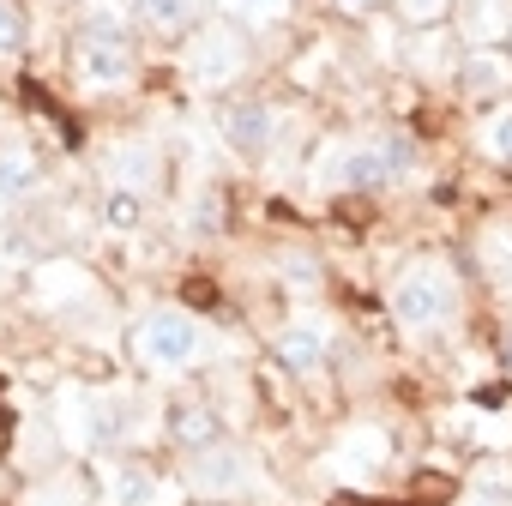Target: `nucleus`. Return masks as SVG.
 <instances>
[{
	"label": "nucleus",
	"mask_w": 512,
	"mask_h": 506,
	"mask_svg": "<svg viewBox=\"0 0 512 506\" xmlns=\"http://www.w3.org/2000/svg\"><path fill=\"white\" fill-rule=\"evenodd\" d=\"M133 67H139V55H133V37H127V25H121L115 13H91V19L73 31V73H79L85 85L115 91V85L133 79Z\"/></svg>",
	"instance_id": "1"
},
{
	"label": "nucleus",
	"mask_w": 512,
	"mask_h": 506,
	"mask_svg": "<svg viewBox=\"0 0 512 506\" xmlns=\"http://www.w3.org/2000/svg\"><path fill=\"white\" fill-rule=\"evenodd\" d=\"M410 157H416L410 139H398V133H362V139L332 145L320 181H332V187H386V181H398L410 169Z\"/></svg>",
	"instance_id": "2"
},
{
	"label": "nucleus",
	"mask_w": 512,
	"mask_h": 506,
	"mask_svg": "<svg viewBox=\"0 0 512 506\" xmlns=\"http://www.w3.org/2000/svg\"><path fill=\"white\" fill-rule=\"evenodd\" d=\"M452 314H458V278L446 266L422 260V266L398 272V284H392V320L404 332H416V338L440 332V326H452Z\"/></svg>",
	"instance_id": "3"
},
{
	"label": "nucleus",
	"mask_w": 512,
	"mask_h": 506,
	"mask_svg": "<svg viewBox=\"0 0 512 506\" xmlns=\"http://www.w3.org/2000/svg\"><path fill=\"white\" fill-rule=\"evenodd\" d=\"M133 350L145 368L157 374H187L205 362V326L187 314V308H151L139 326H133Z\"/></svg>",
	"instance_id": "4"
},
{
	"label": "nucleus",
	"mask_w": 512,
	"mask_h": 506,
	"mask_svg": "<svg viewBox=\"0 0 512 506\" xmlns=\"http://www.w3.org/2000/svg\"><path fill=\"white\" fill-rule=\"evenodd\" d=\"M187 67H193L199 85H229V79L247 67L241 31H235V25H205V31L193 37V49H187Z\"/></svg>",
	"instance_id": "5"
},
{
	"label": "nucleus",
	"mask_w": 512,
	"mask_h": 506,
	"mask_svg": "<svg viewBox=\"0 0 512 506\" xmlns=\"http://www.w3.org/2000/svg\"><path fill=\"white\" fill-rule=\"evenodd\" d=\"M217 133H223V145H235L241 157H260V151H272V139H278V109H272V103H223V109H217Z\"/></svg>",
	"instance_id": "6"
},
{
	"label": "nucleus",
	"mask_w": 512,
	"mask_h": 506,
	"mask_svg": "<svg viewBox=\"0 0 512 506\" xmlns=\"http://www.w3.org/2000/svg\"><path fill=\"white\" fill-rule=\"evenodd\" d=\"M187 482L199 494H241L247 488V458L229 440H211V446L187 452Z\"/></svg>",
	"instance_id": "7"
},
{
	"label": "nucleus",
	"mask_w": 512,
	"mask_h": 506,
	"mask_svg": "<svg viewBox=\"0 0 512 506\" xmlns=\"http://www.w3.org/2000/svg\"><path fill=\"white\" fill-rule=\"evenodd\" d=\"M272 356L290 368V374H320L326 356H332V332L320 320H290L278 338H272Z\"/></svg>",
	"instance_id": "8"
},
{
	"label": "nucleus",
	"mask_w": 512,
	"mask_h": 506,
	"mask_svg": "<svg viewBox=\"0 0 512 506\" xmlns=\"http://www.w3.org/2000/svg\"><path fill=\"white\" fill-rule=\"evenodd\" d=\"M386 464H392V440H386V428H350V434L338 440V470H344V476L374 482Z\"/></svg>",
	"instance_id": "9"
},
{
	"label": "nucleus",
	"mask_w": 512,
	"mask_h": 506,
	"mask_svg": "<svg viewBox=\"0 0 512 506\" xmlns=\"http://www.w3.org/2000/svg\"><path fill=\"white\" fill-rule=\"evenodd\" d=\"M169 440L181 446V452H199V446H211V440H223V422H217V410L211 404H199V398H181V404H169Z\"/></svg>",
	"instance_id": "10"
},
{
	"label": "nucleus",
	"mask_w": 512,
	"mask_h": 506,
	"mask_svg": "<svg viewBox=\"0 0 512 506\" xmlns=\"http://www.w3.org/2000/svg\"><path fill=\"white\" fill-rule=\"evenodd\" d=\"M109 506H163L157 470H145L139 458H115L109 464Z\"/></svg>",
	"instance_id": "11"
},
{
	"label": "nucleus",
	"mask_w": 512,
	"mask_h": 506,
	"mask_svg": "<svg viewBox=\"0 0 512 506\" xmlns=\"http://www.w3.org/2000/svg\"><path fill=\"white\" fill-rule=\"evenodd\" d=\"M37 181H43V163H37L31 151H0V205L31 199Z\"/></svg>",
	"instance_id": "12"
},
{
	"label": "nucleus",
	"mask_w": 512,
	"mask_h": 506,
	"mask_svg": "<svg viewBox=\"0 0 512 506\" xmlns=\"http://www.w3.org/2000/svg\"><path fill=\"white\" fill-rule=\"evenodd\" d=\"M464 37L470 43H494L506 25H512V7H506V0H464Z\"/></svg>",
	"instance_id": "13"
},
{
	"label": "nucleus",
	"mask_w": 512,
	"mask_h": 506,
	"mask_svg": "<svg viewBox=\"0 0 512 506\" xmlns=\"http://www.w3.org/2000/svg\"><path fill=\"white\" fill-rule=\"evenodd\" d=\"M464 91L470 97H488V91H500L506 79H512V61L506 55H488V49H476V55H464Z\"/></svg>",
	"instance_id": "14"
},
{
	"label": "nucleus",
	"mask_w": 512,
	"mask_h": 506,
	"mask_svg": "<svg viewBox=\"0 0 512 506\" xmlns=\"http://www.w3.org/2000/svg\"><path fill=\"white\" fill-rule=\"evenodd\" d=\"M157 181V151L151 145H115V187H133V193H145Z\"/></svg>",
	"instance_id": "15"
},
{
	"label": "nucleus",
	"mask_w": 512,
	"mask_h": 506,
	"mask_svg": "<svg viewBox=\"0 0 512 506\" xmlns=\"http://www.w3.org/2000/svg\"><path fill=\"white\" fill-rule=\"evenodd\" d=\"M103 223H109V229H139V223H145V193L109 187V193H103Z\"/></svg>",
	"instance_id": "16"
},
{
	"label": "nucleus",
	"mask_w": 512,
	"mask_h": 506,
	"mask_svg": "<svg viewBox=\"0 0 512 506\" xmlns=\"http://www.w3.org/2000/svg\"><path fill=\"white\" fill-rule=\"evenodd\" d=\"M133 7L151 31H187V19H193V0H133Z\"/></svg>",
	"instance_id": "17"
},
{
	"label": "nucleus",
	"mask_w": 512,
	"mask_h": 506,
	"mask_svg": "<svg viewBox=\"0 0 512 506\" xmlns=\"http://www.w3.org/2000/svg\"><path fill=\"white\" fill-rule=\"evenodd\" d=\"M482 151L494 163H512V103H500L488 121H482Z\"/></svg>",
	"instance_id": "18"
},
{
	"label": "nucleus",
	"mask_w": 512,
	"mask_h": 506,
	"mask_svg": "<svg viewBox=\"0 0 512 506\" xmlns=\"http://www.w3.org/2000/svg\"><path fill=\"white\" fill-rule=\"evenodd\" d=\"M31 43V19H25V7L19 0H0V55H19Z\"/></svg>",
	"instance_id": "19"
},
{
	"label": "nucleus",
	"mask_w": 512,
	"mask_h": 506,
	"mask_svg": "<svg viewBox=\"0 0 512 506\" xmlns=\"http://www.w3.org/2000/svg\"><path fill=\"white\" fill-rule=\"evenodd\" d=\"M19 464H31V470H43V464H55V428H49V422H37V428H25V446H19Z\"/></svg>",
	"instance_id": "20"
},
{
	"label": "nucleus",
	"mask_w": 512,
	"mask_h": 506,
	"mask_svg": "<svg viewBox=\"0 0 512 506\" xmlns=\"http://www.w3.org/2000/svg\"><path fill=\"white\" fill-rule=\"evenodd\" d=\"M452 13V0H398V19L410 25V31H428V25H440Z\"/></svg>",
	"instance_id": "21"
},
{
	"label": "nucleus",
	"mask_w": 512,
	"mask_h": 506,
	"mask_svg": "<svg viewBox=\"0 0 512 506\" xmlns=\"http://www.w3.org/2000/svg\"><path fill=\"white\" fill-rule=\"evenodd\" d=\"M229 13H241V19H284L296 0H223Z\"/></svg>",
	"instance_id": "22"
},
{
	"label": "nucleus",
	"mask_w": 512,
	"mask_h": 506,
	"mask_svg": "<svg viewBox=\"0 0 512 506\" xmlns=\"http://www.w3.org/2000/svg\"><path fill=\"white\" fill-rule=\"evenodd\" d=\"M344 13H368V7H380V0H338Z\"/></svg>",
	"instance_id": "23"
},
{
	"label": "nucleus",
	"mask_w": 512,
	"mask_h": 506,
	"mask_svg": "<svg viewBox=\"0 0 512 506\" xmlns=\"http://www.w3.org/2000/svg\"><path fill=\"white\" fill-rule=\"evenodd\" d=\"M500 356H506V374H512V326H506V344H500Z\"/></svg>",
	"instance_id": "24"
},
{
	"label": "nucleus",
	"mask_w": 512,
	"mask_h": 506,
	"mask_svg": "<svg viewBox=\"0 0 512 506\" xmlns=\"http://www.w3.org/2000/svg\"><path fill=\"white\" fill-rule=\"evenodd\" d=\"M464 506H494V500H482V494H476V500H464Z\"/></svg>",
	"instance_id": "25"
}]
</instances>
